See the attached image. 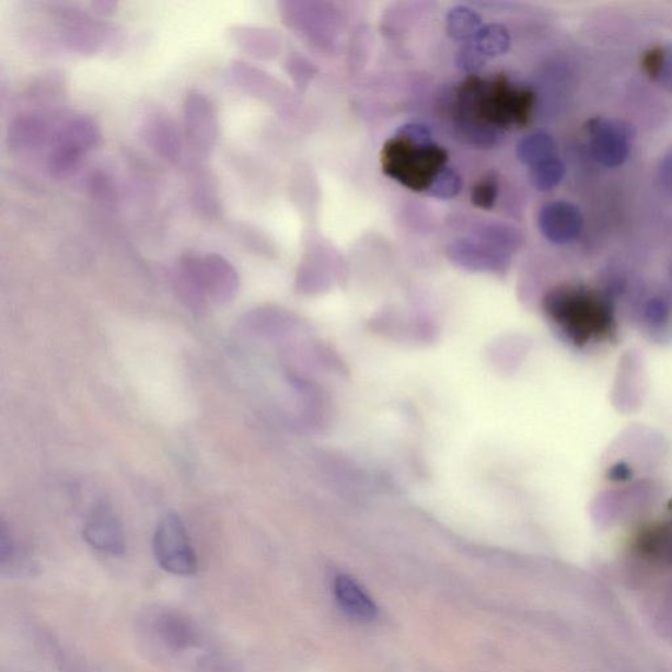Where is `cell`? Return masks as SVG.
I'll return each instance as SVG.
<instances>
[{"label":"cell","instance_id":"cell-1","mask_svg":"<svg viewBox=\"0 0 672 672\" xmlns=\"http://www.w3.org/2000/svg\"><path fill=\"white\" fill-rule=\"evenodd\" d=\"M459 108L479 137L490 136L494 128L522 127L529 123L533 95L530 91L513 88L505 77H497L491 82L471 77L459 90Z\"/></svg>","mask_w":672,"mask_h":672},{"label":"cell","instance_id":"cell-2","mask_svg":"<svg viewBox=\"0 0 672 672\" xmlns=\"http://www.w3.org/2000/svg\"><path fill=\"white\" fill-rule=\"evenodd\" d=\"M447 163L448 151L433 143L428 130L419 125L404 128L381 151L382 171L415 193L430 190L448 169Z\"/></svg>","mask_w":672,"mask_h":672},{"label":"cell","instance_id":"cell-3","mask_svg":"<svg viewBox=\"0 0 672 672\" xmlns=\"http://www.w3.org/2000/svg\"><path fill=\"white\" fill-rule=\"evenodd\" d=\"M102 129L88 115L65 118L53 129L46 167L57 181L69 179L81 166L83 157L102 142Z\"/></svg>","mask_w":672,"mask_h":672},{"label":"cell","instance_id":"cell-4","mask_svg":"<svg viewBox=\"0 0 672 672\" xmlns=\"http://www.w3.org/2000/svg\"><path fill=\"white\" fill-rule=\"evenodd\" d=\"M548 311L552 317L569 331L578 334V328L611 324V312L605 302L590 289L583 287H561L549 294Z\"/></svg>","mask_w":672,"mask_h":672},{"label":"cell","instance_id":"cell-5","mask_svg":"<svg viewBox=\"0 0 672 672\" xmlns=\"http://www.w3.org/2000/svg\"><path fill=\"white\" fill-rule=\"evenodd\" d=\"M59 43L79 56H96L120 43L121 33L114 25L91 18L88 12L61 7L58 10Z\"/></svg>","mask_w":672,"mask_h":672},{"label":"cell","instance_id":"cell-6","mask_svg":"<svg viewBox=\"0 0 672 672\" xmlns=\"http://www.w3.org/2000/svg\"><path fill=\"white\" fill-rule=\"evenodd\" d=\"M153 552L158 565L176 577H193L197 571V557L186 526L175 515H167L158 524L153 537Z\"/></svg>","mask_w":672,"mask_h":672},{"label":"cell","instance_id":"cell-7","mask_svg":"<svg viewBox=\"0 0 672 672\" xmlns=\"http://www.w3.org/2000/svg\"><path fill=\"white\" fill-rule=\"evenodd\" d=\"M184 135L195 153H213L220 137V118L216 104L200 90H189L183 103Z\"/></svg>","mask_w":672,"mask_h":672},{"label":"cell","instance_id":"cell-8","mask_svg":"<svg viewBox=\"0 0 672 672\" xmlns=\"http://www.w3.org/2000/svg\"><path fill=\"white\" fill-rule=\"evenodd\" d=\"M589 147L604 167L622 166L630 151V130L621 121L596 118L589 128Z\"/></svg>","mask_w":672,"mask_h":672},{"label":"cell","instance_id":"cell-9","mask_svg":"<svg viewBox=\"0 0 672 672\" xmlns=\"http://www.w3.org/2000/svg\"><path fill=\"white\" fill-rule=\"evenodd\" d=\"M154 640L171 654H182L200 644V630L187 615L175 610H158L150 618Z\"/></svg>","mask_w":672,"mask_h":672},{"label":"cell","instance_id":"cell-10","mask_svg":"<svg viewBox=\"0 0 672 672\" xmlns=\"http://www.w3.org/2000/svg\"><path fill=\"white\" fill-rule=\"evenodd\" d=\"M53 129V125L38 112H22L12 118L7 129V144L13 154H35L49 149Z\"/></svg>","mask_w":672,"mask_h":672},{"label":"cell","instance_id":"cell-11","mask_svg":"<svg viewBox=\"0 0 672 672\" xmlns=\"http://www.w3.org/2000/svg\"><path fill=\"white\" fill-rule=\"evenodd\" d=\"M83 538L92 548L111 556L125 552V533L120 520L108 507L99 506L90 512L83 526Z\"/></svg>","mask_w":672,"mask_h":672},{"label":"cell","instance_id":"cell-12","mask_svg":"<svg viewBox=\"0 0 672 672\" xmlns=\"http://www.w3.org/2000/svg\"><path fill=\"white\" fill-rule=\"evenodd\" d=\"M542 233L553 243L564 245L578 239L583 228L581 210L570 202L555 201L542 209L538 216Z\"/></svg>","mask_w":672,"mask_h":672},{"label":"cell","instance_id":"cell-13","mask_svg":"<svg viewBox=\"0 0 672 672\" xmlns=\"http://www.w3.org/2000/svg\"><path fill=\"white\" fill-rule=\"evenodd\" d=\"M202 279L208 299L217 304L232 302L240 291V275L232 262L220 254L202 256Z\"/></svg>","mask_w":672,"mask_h":672},{"label":"cell","instance_id":"cell-14","mask_svg":"<svg viewBox=\"0 0 672 672\" xmlns=\"http://www.w3.org/2000/svg\"><path fill=\"white\" fill-rule=\"evenodd\" d=\"M143 137L149 147L170 163H179L183 155V137L176 123L167 115H153L143 124Z\"/></svg>","mask_w":672,"mask_h":672},{"label":"cell","instance_id":"cell-15","mask_svg":"<svg viewBox=\"0 0 672 672\" xmlns=\"http://www.w3.org/2000/svg\"><path fill=\"white\" fill-rule=\"evenodd\" d=\"M174 282L177 293L189 306L201 309L208 299L202 279V256L183 255L175 268Z\"/></svg>","mask_w":672,"mask_h":672},{"label":"cell","instance_id":"cell-16","mask_svg":"<svg viewBox=\"0 0 672 672\" xmlns=\"http://www.w3.org/2000/svg\"><path fill=\"white\" fill-rule=\"evenodd\" d=\"M334 594L340 609L349 617L356 618V621L372 622L375 615H378V607H375L372 598L351 577H336Z\"/></svg>","mask_w":672,"mask_h":672},{"label":"cell","instance_id":"cell-17","mask_svg":"<svg viewBox=\"0 0 672 672\" xmlns=\"http://www.w3.org/2000/svg\"><path fill=\"white\" fill-rule=\"evenodd\" d=\"M230 42L250 57L267 59L275 56L278 42L271 32L258 26L234 25L229 30Z\"/></svg>","mask_w":672,"mask_h":672},{"label":"cell","instance_id":"cell-18","mask_svg":"<svg viewBox=\"0 0 672 672\" xmlns=\"http://www.w3.org/2000/svg\"><path fill=\"white\" fill-rule=\"evenodd\" d=\"M518 155L520 161L530 164L531 167L536 166L557 157L556 142L549 135L538 131L519 143Z\"/></svg>","mask_w":672,"mask_h":672},{"label":"cell","instance_id":"cell-19","mask_svg":"<svg viewBox=\"0 0 672 672\" xmlns=\"http://www.w3.org/2000/svg\"><path fill=\"white\" fill-rule=\"evenodd\" d=\"M565 166L557 157L531 167V181L540 190L556 188L564 179Z\"/></svg>","mask_w":672,"mask_h":672},{"label":"cell","instance_id":"cell-20","mask_svg":"<svg viewBox=\"0 0 672 672\" xmlns=\"http://www.w3.org/2000/svg\"><path fill=\"white\" fill-rule=\"evenodd\" d=\"M510 36L502 26L491 25L477 32L476 51L479 56H496L509 49Z\"/></svg>","mask_w":672,"mask_h":672},{"label":"cell","instance_id":"cell-21","mask_svg":"<svg viewBox=\"0 0 672 672\" xmlns=\"http://www.w3.org/2000/svg\"><path fill=\"white\" fill-rule=\"evenodd\" d=\"M63 89L65 78L61 72L49 71L31 85L30 97L38 103L55 102L62 96Z\"/></svg>","mask_w":672,"mask_h":672},{"label":"cell","instance_id":"cell-22","mask_svg":"<svg viewBox=\"0 0 672 672\" xmlns=\"http://www.w3.org/2000/svg\"><path fill=\"white\" fill-rule=\"evenodd\" d=\"M196 668L199 672H243L240 661L228 654L219 653V651H210L201 656L196 662Z\"/></svg>","mask_w":672,"mask_h":672},{"label":"cell","instance_id":"cell-23","mask_svg":"<svg viewBox=\"0 0 672 672\" xmlns=\"http://www.w3.org/2000/svg\"><path fill=\"white\" fill-rule=\"evenodd\" d=\"M195 188V202L197 209L207 215H215L220 210V199L217 196V189L209 177H200Z\"/></svg>","mask_w":672,"mask_h":672},{"label":"cell","instance_id":"cell-24","mask_svg":"<svg viewBox=\"0 0 672 672\" xmlns=\"http://www.w3.org/2000/svg\"><path fill=\"white\" fill-rule=\"evenodd\" d=\"M452 35L463 38L478 32V19L470 10H457L450 19Z\"/></svg>","mask_w":672,"mask_h":672},{"label":"cell","instance_id":"cell-25","mask_svg":"<svg viewBox=\"0 0 672 672\" xmlns=\"http://www.w3.org/2000/svg\"><path fill=\"white\" fill-rule=\"evenodd\" d=\"M498 194V183L497 179H494L491 176L485 177V179L480 181L476 184V187L473 189L472 200L474 206L489 209L496 202Z\"/></svg>","mask_w":672,"mask_h":672},{"label":"cell","instance_id":"cell-26","mask_svg":"<svg viewBox=\"0 0 672 672\" xmlns=\"http://www.w3.org/2000/svg\"><path fill=\"white\" fill-rule=\"evenodd\" d=\"M461 179L454 171L447 169L440 174L431 187V195L448 199L460 193Z\"/></svg>","mask_w":672,"mask_h":672},{"label":"cell","instance_id":"cell-27","mask_svg":"<svg viewBox=\"0 0 672 672\" xmlns=\"http://www.w3.org/2000/svg\"><path fill=\"white\" fill-rule=\"evenodd\" d=\"M90 190L97 200L104 202L114 201V183H112L111 177L103 174L102 171H97V173L92 174L90 177Z\"/></svg>","mask_w":672,"mask_h":672},{"label":"cell","instance_id":"cell-28","mask_svg":"<svg viewBox=\"0 0 672 672\" xmlns=\"http://www.w3.org/2000/svg\"><path fill=\"white\" fill-rule=\"evenodd\" d=\"M16 546L5 525L0 526V566L5 569L7 566L15 561Z\"/></svg>","mask_w":672,"mask_h":672},{"label":"cell","instance_id":"cell-29","mask_svg":"<svg viewBox=\"0 0 672 672\" xmlns=\"http://www.w3.org/2000/svg\"><path fill=\"white\" fill-rule=\"evenodd\" d=\"M117 9V3L101 0V2L91 3V10L99 18H107L114 15Z\"/></svg>","mask_w":672,"mask_h":672},{"label":"cell","instance_id":"cell-30","mask_svg":"<svg viewBox=\"0 0 672 672\" xmlns=\"http://www.w3.org/2000/svg\"><path fill=\"white\" fill-rule=\"evenodd\" d=\"M662 173L664 181L668 182L669 186L672 187V150L670 154L667 157V160L663 162Z\"/></svg>","mask_w":672,"mask_h":672}]
</instances>
